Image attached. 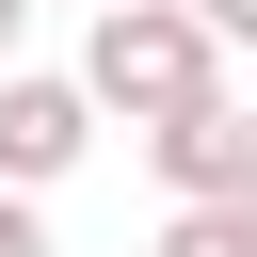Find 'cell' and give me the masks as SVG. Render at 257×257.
<instances>
[{
    "mask_svg": "<svg viewBox=\"0 0 257 257\" xmlns=\"http://www.w3.org/2000/svg\"><path fill=\"white\" fill-rule=\"evenodd\" d=\"M64 80H80L96 112H128V128H145V112H193V96H225V48L193 32V0H96V48H80Z\"/></svg>",
    "mask_w": 257,
    "mask_h": 257,
    "instance_id": "6da1fadb",
    "label": "cell"
},
{
    "mask_svg": "<svg viewBox=\"0 0 257 257\" xmlns=\"http://www.w3.org/2000/svg\"><path fill=\"white\" fill-rule=\"evenodd\" d=\"M80 145H96V96L64 64H0V177L48 193V177H80Z\"/></svg>",
    "mask_w": 257,
    "mask_h": 257,
    "instance_id": "7a4b0ae2",
    "label": "cell"
},
{
    "mask_svg": "<svg viewBox=\"0 0 257 257\" xmlns=\"http://www.w3.org/2000/svg\"><path fill=\"white\" fill-rule=\"evenodd\" d=\"M145 161H161V193H177V209H225V193L257 177V112H241V96H193V112H145Z\"/></svg>",
    "mask_w": 257,
    "mask_h": 257,
    "instance_id": "3957f363",
    "label": "cell"
},
{
    "mask_svg": "<svg viewBox=\"0 0 257 257\" xmlns=\"http://www.w3.org/2000/svg\"><path fill=\"white\" fill-rule=\"evenodd\" d=\"M145 257H257V241H241V209H177V225H161Z\"/></svg>",
    "mask_w": 257,
    "mask_h": 257,
    "instance_id": "277c9868",
    "label": "cell"
},
{
    "mask_svg": "<svg viewBox=\"0 0 257 257\" xmlns=\"http://www.w3.org/2000/svg\"><path fill=\"white\" fill-rule=\"evenodd\" d=\"M193 32L209 48H257V0H193Z\"/></svg>",
    "mask_w": 257,
    "mask_h": 257,
    "instance_id": "5b68a950",
    "label": "cell"
},
{
    "mask_svg": "<svg viewBox=\"0 0 257 257\" xmlns=\"http://www.w3.org/2000/svg\"><path fill=\"white\" fill-rule=\"evenodd\" d=\"M0 257H48V225H32V193L0 177Z\"/></svg>",
    "mask_w": 257,
    "mask_h": 257,
    "instance_id": "8992f818",
    "label": "cell"
},
{
    "mask_svg": "<svg viewBox=\"0 0 257 257\" xmlns=\"http://www.w3.org/2000/svg\"><path fill=\"white\" fill-rule=\"evenodd\" d=\"M16 32H32V0H0V64H16Z\"/></svg>",
    "mask_w": 257,
    "mask_h": 257,
    "instance_id": "52a82bcc",
    "label": "cell"
},
{
    "mask_svg": "<svg viewBox=\"0 0 257 257\" xmlns=\"http://www.w3.org/2000/svg\"><path fill=\"white\" fill-rule=\"evenodd\" d=\"M225 209H241V241H257V177H241V193H225Z\"/></svg>",
    "mask_w": 257,
    "mask_h": 257,
    "instance_id": "ba28073f",
    "label": "cell"
}]
</instances>
